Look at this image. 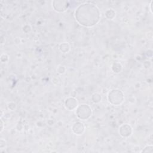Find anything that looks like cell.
I'll use <instances>...</instances> for the list:
<instances>
[{
	"label": "cell",
	"mask_w": 153,
	"mask_h": 153,
	"mask_svg": "<svg viewBox=\"0 0 153 153\" xmlns=\"http://www.w3.org/2000/svg\"><path fill=\"white\" fill-rule=\"evenodd\" d=\"M76 18L82 25L92 26L99 20V12L95 6L85 4L79 7L76 11Z\"/></svg>",
	"instance_id": "6da1fadb"
}]
</instances>
